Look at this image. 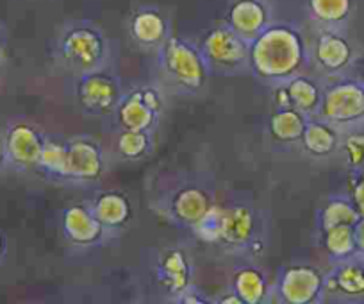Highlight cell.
Returning a JSON list of instances; mask_svg holds the SVG:
<instances>
[{"mask_svg": "<svg viewBox=\"0 0 364 304\" xmlns=\"http://www.w3.org/2000/svg\"><path fill=\"white\" fill-rule=\"evenodd\" d=\"M306 9L313 27L346 29L353 15V0H307Z\"/></svg>", "mask_w": 364, "mask_h": 304, "instance_id": "cell-26", "label": "cell"}, {"mask_svg": "<svg viewBox=\"0 0 364 304\" xmlns=\"http://www.w3.org/2000/svg\"><path fill=\"white\" fill-rule=\"evenodd\" d=\"M6 51H8V34H6V29L0 26V63L4 61Z\"/></svg>", "mask_w": 364, "mask_h": 304, "instance_id": "cell-36", "label": "cell"}, {"mask_svg": "<svg viewBox=\"0 0 364 304\" xmlns=\"http://www.w3.org/2000/svg\"><path fill=\"white\" fill-rule=\"evenodd\" d=\"M59 229L63 240L75 251H97L120 240L100 222L87 199L70 202L61 209Z\"/></svg>", "mask_w": 364, "mask_h": 304, "instance_id": "cell-12", "label": "cell"}, {"mask_svg": "<svg viewBox=\"0 0 364 304\" xmlns=\"http://www.w3.org/2000/svg\"><path fill=\"white\" fill-rule=\"evenodd\" d=\"M213 303H216V304H243L241 303V299L240 297L236 295V293L232 292V290H227L225 293H222V295H218V297H213Z\"/></svg>", "mask_w": 364, "mask_h": 304, "instance_id": "cell-33", "label": "cell"}, {"mask_svg": "<svg viewBox=\"0 0 364 304\" xmlns=\"http://www.w3.org/2000/svg\"><path fill=\"white\" fill-rule=\"evenodd\" d=\"M323 304L327 300L325 271L311 263H291L281 267L272 285V303Z\"/></svg>", "mask_w": 364, "mask_h": 304, "instance_id": "cell-14", "label": "cell"}, {"mask_svg": "<svg viewBox=\"0 0 364 304\" xmlns=\"http://www.w3.org/2000/svg\"><path fill=\"white\" fill-rule=\"evenodd\" d=\"M275 20L272 0H230L223 22L245 40L252 41Z\"/></svg>", "mask_w": 364, "mask_h": 304, "instance_id": "cell-19", "label": "cell"}, {"mask_svg": "<svg viewBox=\"0 0 364 304\" xmlns=\"http://www.w3.org/2000/svg\"><path fill=\"white\" fill-rule=\"evenodd\" d=\"M8 254H9V242L6 233L0 229V267L8 261Z\"/></svg>", "mask_w": 364, "mask_h": 304, "instance_id": "cell-34", "label": "cell"}, {"mask_svg": "<svg viewBox=\"0 0 364 304\" xmlns=\"http://www.w3.org/2000/svg\"><path fill=\"white\" fill-rule=\"evenodd\" d=\"M318 117L341 132L364 127V79L348 73L323 78V99Z\"/></svg>", "mask_w": 364, "mask_h": 304, "instance_id": "cell-7", "label": "cell"}, {"mask_svg": "<svg viewBox=\"0 0 364 304\" xmlns=\"http://www.w3.org/2000/svg\"><path fill=\"white\" fill-rule=\"evenodd\" d=\"M47 132L27 118H13L4 131L8 170L15 174H36Z\"/></svg>", "mask_w": 364, "mask_h": 304, "instance_id": "cell-15", "label": "cell"}, {"mask_svg": "<svg viewBox=\"0 0 364 304\" xmlns=\"http://www.w3.org/2000/svg\"><path fill=\"white\" fill-rule=\"evenodd\" d=\"M307 70L309 43L296 23L273 20L250 41V75L261 85L272 88Z\"/></svg>", "mask_w": 364, "mask_h": 304, "instance_id": "cell-3", "label": "cell"}, {"mask_svg": "<svg viewBox=\"0 0 364 304\" xmlns=\"http://www.w3.org/2000/svg\"><path fill=\"white\" fill-rule=\"evenodd\" d=\"M339 156H343L350 170H359L364 167V127L355 131L343 132Z\"/></svg>", "mask_w": 364, "mask_h": 304, "instance_id": "cell-29", "label": "cell"}, {"mask_svg": "<svg viewBox=\"0 0 364 304\" xmlns=\"http://www.w3.org/2000/svg\"><path fill=\"white\" fill-rule=\"evenodd\" d=\"M327 299L336 303H363L364 300V258L355 254L348 260L331 263L325 271Z\"/></svg>", "mask_w": 364, "mask_h": 304, "instance_id": "cell-18", "label": "cell"}, {"mask_svg": "<svg viewBox=\"0 0 364 304\" xmlns=\"http://www.w3.org/2000/svg\"><path fill=\"white\" fill-rule=\"evenodd\" d=\"M353 235H355L357 254L364 258V216H360L353 226Z\"/></svg>", "mask_w": 364, "mask_h": 304, "instance_id": "cell-32", "label": "cell"}, {"mask_svg": "<svg viewBox=\"0 0 364 304\" xmlns=\"http://www.w3.org/2000/svg\"><path fill=\"white\" fill-rule=\"evenodd\" d=\"M168 93L154 81L125 83L120 103L113 113L102 118L104 131H159L168 108Z\"/></svg>", "mask_w": 364, "mask_h": 304, "instance_id": "cell-6", "label": "cell"}, {"mask_svg": "<svg viewBox=\"0 0 364 304\" xmlns=\"http://www.w3.org/2000/svg\"><path fill=\"white\" fill-rule=\"evenodd\" d=\"M87 201L100 222L122 239L134 220V206L129 195L122 190H95Z\"/></svg>", "mask_w": 364, "mask_h": 304, "instance_id": "cell-20", "label": "cell"}, {"mask_svg": "<svg viewBox=\"0 0 364 304\" xmlns=\"http://www.w3.org/2000/svg\"><path fill=\"white\" fill-rule=\"evenodd\" d=\"M154 292L166 303H177L178 297L195 285V261L190 249L182 243L161 247L150 263Z\"/></svg>", "mask_w": 364, "mask_h": 304, "instance_id": "cell-9", "label": "cell"}, {"mask_svg": "<svg viewBox=\"0 0 364 304\" xmlns=\"http://www.w3.org/2000/svg\"><path fill=\"white\" fill-rule=\"evenodd\" d=\"M309 43V68L320 78H332L346 73L357 59L355 47L346 29H321L313 27L307 36Z\"/></svg>", "mask_w": 364, "mask_h": 304, "instance_id": "cell-13", "label": "cell"}, {"mask_svg": "<svg viewBox=\"0 0 364 304\" xmlns=\"http://www.w3.org/2000/svg\"><path fill=\"white\" fill-rule=\"evenodd\" d=\"M213 78L250 75V41L230 29L225 22L205 31L197 41Z\"/></svg>", "mask_w": 364, "mask_h": 304, "instance_id": "cell-8", "label": "cell"}, {"mask_svg": "<svg viewBox=\"0 0 364 304\" xmlns=\"http://www.w3.org/2000/svg\"><path fill=\"white\" fill-rule=\"evenodd\" d=\"M229 288L243 304L272 303V283L268 274L250 260H241L234 265Z\"/></svg>", "mask_w": 364, "mask_h": 304, "instance_id": "cell-22", "label": "cell"}, {"mask_svg": "<svg viewBox=\"0 0 364 304\" xmlns=\"http://www.w3.org/2000/svg\"><path fill=\"white\" fill-rule=\"evenodd\" d=\"M343 132L320 117H309L304 127L299 147L307 158L325 162L339 154Z\"/></svg>", "mask_w": 364, "mask_h": 304, "instance_id": "cell-21", "label": "cell"}, {"mask_svg": "<svg viewBox=\"0 0 364 304\" xmlns=\"http://www.w3.org/2000/svg\"><path fill=\"white\" fill-rule=\"evenodd\" d=\"M275 108H295L306 117H318L323 99V78L307 72L269 88Z\"/></svg>", "mask_w": 364, "mask_h": 304, "instance_id": "cell-17", "label": "cell"}, {"mask_svg": "<svg viewBox=\"0 0 364 304\" xmlns=\"http://www.w3.org/2000/svg\"><path fill=\"white\" fill-rule=\"evenodd\" d=\"M307 118L295 108H275L266 118V138L279 149L299 147Z\"/></svg>", "mask_w": 364, "mask_h": 304, "instance_id": "cell-24", "label": "cell"}, {"mask_svg": "<svg viewBox=\"0 0 364 304\" xmlns=\"http://www.w3.org/2000/svg\"><path fill=\"white\" fill-rule=\"evenodd\" d=\"M318 240H320L321 249L328 256L331 263L336 261L348 260V258L355 256V235H353V226H334L331 229L318 233Z\"/></svg>", "mask_w": 364, "mask_h": 304, "instance_id": "cell-28", "label": "cell"}, {"mask_svg": "<svg viewBox=\"0 0 364 304\" xmlns=\"http://www.w3.org/2000/svg\"><path fill=\"white\" fill-rule=\"evenodd\" d=\"M125 83L117 65L72 78V92L79 110L87 117L106 118L120 103Z\"/></svg>", "mask_w": 364, "mask_h": 304, "instance_id": "cell-10", "label": "cell"}, {"mask_svg": "<svg viewBox=\"0 0 364 304\" xmlns=\"http://www.w3.org/2000/svg\"><path fill=\"white\" fill-rule=\"evenodd\" d=\"M66 162H68V145L65 136L47 135L36 174L55 187H66Z\"/></svg>", "mask_w": 364, "mask_h": 304, "instance_id": "cell-25", "label": "cell"}, {"mask_svg": "<svg viewBox=\"0 0 364 304\" xmlns=\"http://www.w3.org/2000/svg\"><path fill=\"white\" fill-rule=\"evenodd\" d=\"M66 188L97 190L109 169V156L102 142L95 136L75 135L66 138Z\"/></svg>", "mask_w": 364, "mask_h": 304, "instance_id": "cell-11", "label": "cell"}, {"mask_svg": "<svg viewBox=\"0 0 364 304\" xmlns=\"http://www.w3.org/2000/svg\"><path fill=\"white\" fill-rule=\"evenodd\" d=\"M149 208L184 233H193L216 204L215 177L202 170H163L149 181Z\"/></svg>", "mask_w": 364, "mask_h": 304, "instance_id": "cell-2", "label": "cell"}, {"mask_svg": "<svg viewBox=\"0 0 364 304\" xmlns=\"http://www.w3.org/2000/svg\"><path fill=\"white\" fill-rule=\"evenodd\" d=\"M111 138L107 156L113 163H143L157 149V132L152 131H117L111 132Z\"/></svg>", "mask_w": 364, "mask_h": 304, "instance_id": "cell-23", "label": "cell"}, {"mask_svg": "<svg viewBox=\"0 0 364 304\" xmlns=\"http://www.w3.org/2000/svg\"><path fill=\"white\" fill-rule=\"evenodd\" d=\"M360 219L355 204L350 199L348 192L332 194L323 201L316 211V231H325L334 226H355Z\"/></svg>", "mask_w": 364, "mask_h": 304, "instance_id": "cell-27", "label": "cell"}, {"mask_svg": "<svg viewBox=\"0 0 364 304\" xmlns=\"http://www.w3.org/2000/svg\"><path fill=\"white\" fill-rule=\"evenodd\" d=\"M6 170H8V158H6L4 135H0V174H4Z\"/></svg>", "mask_w": 364, "mask_h": 304, "instance_id": "cell-35", "label": "cell"}, {"mask_svg": "<svg viewBox=\"0 0 364 304\" xmlns=\"http://www.w3.org/2000/svg\"><path fill=\"white\" fill-rule=\"evenodd\" d=\"M150 78L173 99H202L213 73L195 41L171 34L154 54Z\"/></svg>", "mask_w": 364, "mask_h": 304, "instance_id": "cell-5", "label": "cell"}, {"mask_svg": "<svg viewBox=\"0 0 364 304\" xmlns=\"http://www.w3.org/2000/svg\"><path fill=\"white\" fill-rule=\"evenodd\" d=\"M348 195L355 204L357 211L360 216H364V184L355 181L353 177L348 176Z\"/></svg>", "mask_w": 364, "mask_h": 304, "instance_id": "cell-31", "label": "cell"}, {"mask_svg": "<svg viewBox=\"0 0 364 304\" xmlns=\"http://www.w3.org/2000/svg\"><path fill=\"white\" fill-rule=\"evenodd\" d=\"M269 213L247 199L216 202L191 235L240 260H254L269 246Z\"/></svg>", "mask_w": 364, "mask_h": 304, "instance_id": "cell-1", "label": "cell"}, {"mask_svg": "<svg viewBox=\"0 0 364 304\" xmlns=\"http://www.w3.org/2000/svg\"><path fill=\"white\" fill-rule=\"evenodd\" d=\"M52 65L70 79L118 63V45L93 20L72 19L59 26L48 43Z\"/></svg>", "mask_w": 364, "mask_h": 304, "instance_id": "cell-4", "label": "cell"}, {"mask_svg": "<svg viewBox=\"0 0 364 304\" xmlns=\"http://www.w3.org/2000/svg\"><path fill=\"white\" fill-rule=\"evenodd\" d=\"M213 297H209L200 286L191 285L186 292L182 293L175 304H211Z\"/></svg>", "mask_w": 364, "mask_h": 304, "instance_id": "cell-30", "label": "cell"}, {"mask_svg": "<svg viewBox=\"0 0 364 304\" xmlns=\"http://www.w3.org/2000/svg\"><path fill=\"white\" fill-rule=\"evenodd\" d=\"M134 48L154 56L171 36V20L156 4H141L129 13L124 23Z\"/></svg>", "mask_w": 364, "mask_h": 304, "instance_id": "cell-16", "label": "cell"}]
</instances>
